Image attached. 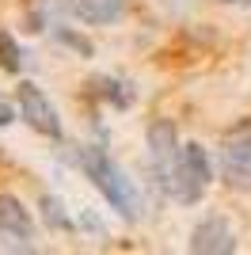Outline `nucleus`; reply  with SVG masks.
<instances>
[{"label": "nucleus", "instance_id": "obj_1", "mask_svg": "<svg viewBox=\"0 0 251 255\" xmlns=\"http://www.w3.org/2000/svg\"><path fill=\"white\" fill-rule=\"evenodd\" d=\"M80 164H84V171H88V179L95 183V191L107 198V206H111L118 217L137 221V217L145 213V198H141V191H137V183L129 179L103 149H95V145H92V149H84Z\"/></svg>", "mask_w": 251, "mask_h": 255}, {"label": "nucleus", "instance_id": "obj_2", "mask_svg": "<svg viewBox=\"0 0 251 255\" xmlns=\"http://www.w3.org/2000/svg\"><path fill=\"white\" fill-rule=\"evenodd\" d=\"M209 179H213V168H209V152L202 149L198 141H187L183 149H179V160L175 168H171V179H167L164 191L183 206H194L202 202V194H206Z\"/></svg>", "mask_w": 251, "mask_h": 255}, {"label": "nucleus", "instance_id": "obj_3", "mask_svg": "<svg viewBox=\"0 0 251 255\" xmlns=\"http://www.w3.org/2000/svg\"><path fill=\"white\" fill-rule=\"evenodd\" d=\"M15 107H19V118L27 122V126L34 129V133H42V137H53L61 141V118H57V107L46 99V92H42L38 84H31V80H23L19 92H15Z\"/></svg>", "mask_w": 251, "mask_h": 255}, {"label": "nucleus", "instance_id": "obj_4", "mask_svg": "<svg viewBox=\"0 0 251 255\" xmlns=\"http://www.w3.org/2000/svg\"><path fill=\"white\" fill-rule=\"evenodd\" d=\"M179 149H183V145H179V133H175V122H171V118L148 122V160H152V171H156L160 187H167V179H171Z\"/></svg>", "mask_w": 251, "mask_h": 255}, {"label": "nucleus", "instance_id": "obj_5", "mask_svg": "<svg viewBox=\"0 0 251 255\" xmlns=\"http://www.w3.org/2000/svg\"><path fill=\"white\" fill-rule=\"evenodd\" d=\"M190 252H206V255H232L236 252V236H232L229 221L221 217H206L194 225L190 233Z\"/></svg>", "mask_w": 251, "mask_h": 255}, {"label": "nucleus", "instance_id": "obj_6", "mask_svg": "<svg viewBox=\"0 0 251 255\" xmlns=\"http://www.w3.org/2000/svg\"><path fill=\"white\" fill-rule=\"evenodd\" d=\"M0 236H8V240H31L34 236V217L15 194H0Z\"/></svg>", "mask_w": 251, "mask_h": 255}, {"label": "nucleus", "instance_id": "obj_7", "mask_svg": "<svg viewBox=\"0 0 251 255\" xmlns=\"http://www.w3.org/2000/svg\"><path fill=\"white\" fill-rule=\"evenodd\" d=\"M65 8L88 27H107L126 15V0H65Z\"/></svg>", "mask_w": 251, "mask_h": 255}, {"label": "nucleus", "instance_id": "obj_8", "mask_svg": "<svg viewBox=\"0 0 251 255\" xmlns=\"http://www.w3.org/2000/svg\"><path fill=\"white\" fill-rule=\"evenodd\" d=\"M225 164L251 171V118H248V122H240V126L225 137Z\"/></svg>", "mask_w": 251, "mask_h": 255}, {"label": "nucleus", "instance_id": "obj_9", "mask_svg": "<svg viewBox=\"0 0 251 255\" xmlns=\"http://www.w3.org/2000/svg\"><path fill=\"white\" fill-rule=\"evenodd\" d=\"M0 65L8 69V73H19V65H23V53H19V46L11 42V34L0 27Z\"/></svg>", "mask_w": 251, "mask_h": 255}, {"label": "nucleus", "instance_id": "obj_10", "mask_svg": "<svg viewBox=\"0 0 251 255\" xmlns=\"http://www.w3.org/2000/svg\"><path fill=\"white\" fill-rule=\"evenodd\" d=\"M42 206H46V221H53L57 229H65V225H69L61 213H57V202H53V198H42Z\"/></svg>", "mask_w": 251, "mask_h": 255}, {"label": "nucleus", "instance_id": "obj_11", "mask_svg": "<svg viewBox=\"0 0 251 255\" xmlns=\"http://www.w3.org/2000/svg\"><path fill=\"white\" fill-rule=\"evenodd\" d=\"M8 122H11V107L0 103V126H8Z\"/></svg>", "mask_w": 251, "mask_h": 255}, {"label": "nucleus", "instance_id": "obj_12", "mask_svg": "<svg viewBox=\"0 0 251 255\" xmlns=\"http://www.w3.org/2000/svg\"><path fill=\"white\" fill-rule=\"evenodd\" d=\"M221 4H236V8H251V0H221Z\"/></svg>", "mask_w": 251, "mask_h": 255}]
</instances>
